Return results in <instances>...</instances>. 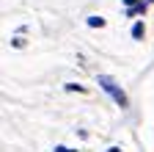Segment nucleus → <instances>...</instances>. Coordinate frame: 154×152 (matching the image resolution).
<instances>
[{
	"instance_id": "1",
	"label": "nucleus",
	"mask_w": 154,
	"mask_h": 152,
	"mask_svg": "<svg viewBox=\"0 0 154 152\" xmlns=\"http://www.w3.org/2000/svg\"><path fill=\"white\" fill-rule=\"evenodd\" d=\"M96 83H99L110 97L116 100V105H121V108H127V94L121 91V86H116V80L110 78V75H99V78H96Z\"/></svg>"
},
{
	"instance_id": "2",
	"label": "nucleus",
	"mask_w": 154,
	"mask_h": 152,
	"mask_svg": "<svg viewBox=\"0 0 154 152\" xmlns=\"http://www.w3.org/2000/svg\"><path fill=\"white\" fill-rule=\"evenodd\" d=\"M138 14H146V3H138V6H127V17H138Z\"/></svg>"
},
{
	"instance_id": "3",
	"label": "nucleus",
	"mask_w": 154,
	"mask_h": 152,
	"mask_svg": "<svg viewBox=\"0 0 154 152\" xmlns=\"http://www.w3.org/2000/svg\"><path fill=\"white\" fill-rule=\"evenodd\" d=\"M143 33H146L143 22H135V25H132V39H143Z\"/></svg>"
},
{
	"instance_id": "6",
	"label": "nucleus",
	"mask_w": 154,
	"mask_h": 152,
	"mask_svg": "<svg viewBox=\"0 0 154 152\" xmlns=\"http://www.w3.org/2000/svg\"><path fill=\"white\" fill-rule=\"evenodd\" d=\"M138 3H143V0H124V6H138Z\"/></svg>"
},
{
	"instance_id": "5",
	"label": "nucleus",
	"mask_w": 154,
	"mask_h": 152,
	"mask_svg": "<svg viewBox=\"0 0 154 152\" xmlns=\"http://www.w3.org/2000/svg\"><path fill=\"white\" fill-rule=\"evenodd\" d=\"M52 152H77V149H69V147H55Z\"/></svg>"
},
{
	"instance_id": "7",
	"label": "nucleus",
	"mask_w": 154,
	"mask_h": 152,
	"mask_svg": "<svg viewBox=\"0 0 154 152\" xmlns=\"http://www.w3.org/2000/svg\"><path fill=\"white\" fill-rule=\"evenodd\" d=\"M110 152H121V149H119V147H110Z\"/></svg>"
},
{
	"instance_id": "4",
	"label": "nucleus",
	"mask_w": 154,
	"mask_h": 152,
	"mask_svg": "<svg viewBox=\"0 0 154 152\" xmlns=\"http://www.w3.org/2000/svg\"><path fill=\"white\" fill-rule=\"evenodd\" d=\"M102 25H105L102 17H88V28H102Z\"/></svg>"
}]
</instances>
